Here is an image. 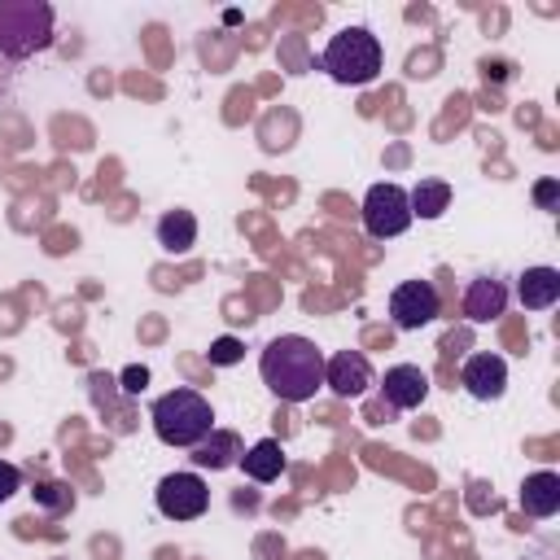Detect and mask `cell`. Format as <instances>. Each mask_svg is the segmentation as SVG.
<instances>
[{
  "label": "cell",
  "instance_id": "d6986e66",
  "mask_svg": "<svg viewBox=\"0 0 560 560\" xmlns=\"http://www.w3.org/2000/svg\"><path fill=\"white\" fill-rule=\"evenodd\" d=\"M241 354H245V346H241L236 337L210 341V363H214V368H232V363H241Z\"/></svg>",
  "mask_w": 560,
  "mask_h": 560
},
{
  "label": "cell",
  "instance_id": "7c38bea8",
  "mask_svg": "<svg viewBox=\"0 0 560 560\" xmlns=\"http://www.w3.org/2000/svg\"><path fill=\"white\" fill-rule=\"evenodd\" d=\"M503 306H508V289H503V280L477 276V280L464 289V315H468L472 324H490V319H499Z\"/></svg>",
  "mask_w": 560,
  "mask_h": 560
},
{
  "label": "cell",
  "instance_id": "7402d4cb",
  "mask_svg": "<svg viewBox=\"0 0 560 560\" xmlns=\"http://www.w3.org/2000/svg\"><path fill=\"white\" fill-rule=\"evenodd\" d=\"M149 385V368H140V363H131L127 372H122V394H140Z\"/></svg>",
  "mask_w": 560,
  "mask_h": 560
},
{
  "label": "cell",
  "instance_id": "30bf717a",
  "mask_svg": "<svg viewBox=\"0 0 560 560\" xmlns=\"http://www.w3.org/2000/svg\"><path fill=\"white\" fill-rule=\"evenodd\" d=\"M381 389H385V402H389L394 411H416V407L429 398V376H424L416 363H394V368L385 372Z\"/></svg>",
  "mask_w": 560,
  "mask_h": 560
},
{
  "label": "cell",
  "instance_id": "44dd1931",
  "mask_svg": "<svg viewBox=\"0 0 560 560\" xmlns=\"http://www.w3.org/2000/svg\"><path fill=\"white\" fill-rule=\"evenodd\" d=\"M534 201H538L542 210H556V201H560V184H556V179H538V184H534Z\"/></svg>",
  "mask_w": 560,
  "mask_h": 560
},
{
  "label": "cell",
  "instance_id": "2e32d148",
  "mask_svg": "<svg viewBox=\"0 0 560 560\" xmlns=\"http://www.w3.org/2000/svg\"><path fill=\"white\" fill-rule=\"evenodd\" d=\"M241 468H245V477L249 481H276L280 472H284V446L276 442V438H262V442H254L245 455H241Z\"/></svg>",
  "mask_w": 560,
  "mask_h": 560
},
{
  "label": "cell",
  "instance_id": "277c9868",
  "mask_svg": "<svg viewBox=\"0 0 560 560\" xmlns=\"http://www.w3.org/2000/svg\"><path fill=\"white\" fill-rule=\"evenodd\" d=\"M52 44V9L44 0H0V52L26 61Z\"/></svg>",
  "mask_w": 560,
  "mask_h": 560
},
{
  "label": "cell",
  "instance_id": "8992f818",
  "mask_svg": "<svg viewBox=\"0 0 560 560\" xmlns=\"http://www.w3.org/2000/svg\"><path fill=\"white\" fill-rule=\"evenodd\" d=\"M153 499L166 521H197L210 508V486L201 481V472H166L158 481Z\"/></svg>",
  "mask_w": 560,
  "mask_h": 560
},
{
  "label": "cell",
  "instance_id": "8fae6325",
  "mask_svg": "<svg viewBox=\"0 0 560 560\" xmlns=\"http://www.w3.org/2000/svg\"><path fill=\"white\" fill-rule=\"evenodd\" d=\"M516 298L525 311H547L560 302V271L556 267H525L516 280Z\"/></svg>",
  "mask_w": 560,
  "mask_h": 560
},
{
  "label": "cell",
  "instance_id": "ffe728a7",
  "mask_svg": "<svg viewBox=\"0 0 560 560\" xmlns=\"http://www.w3.org/2000/svg\"><path fill=\"white\" fill-rule=\"evenodd\" d=\"M18 490H22V472H18V464L0 459V503H4V499H13Z\"/></svg>",
  "mask_w": 560,
  "mask_h": 560
},
{
  "label": "cell",
  "instance_id": "9c48e42d",
  "mask_svg": "<svg viewBox=\"0 0 560 560\" xmlns=\"http://www.w3.org/2000/svg\"><path fill=\"white\" fill-rule=\"evenodd\" d=\"M459 385H464L477 402H494V398H503V389H508V363H503L499 354H490V350L468 354L464 368H459Z\"/></svg>",
  "mask_w": 560,
  "mask_h": 560
},
{
  "label": "cell",
  "instance_id": "ac0fdd59",
  "mask_svg": "<svg viewBox=\"0 0 560 560\" xmlns=\"http://www.w3.org/2000/svg\"><path fill=\"white\" fill-rule=\"evenodd\" d=\"M35 499L52 512V516H61V512H70V503H74V494H70V486H61V481H44V486H35Z\"/></svg>",
  "mask_w": 560,
  "mask_h": 560
},
{
  "label": "cell",
  "instance_id": "6da1fadb",
  "mask_svg": "<svg viewBox=\"0 0 560 560\" xmlns=\"http://www.w3.org/2000/svg\"><path fill=\"white\" fill-rule=\"evenodd\" d=\"M258 372H262V385L280 402H306L324 385V350L311 337L284 332V337L267 341V350L258 359Z\"/></svg>",
  "mask_w": 560,
  "mask_h": 560
},
{
  "label": "cell",
  "instance_id": "7a4b0ae2",
  "mask_svg": "<svg viewBox=\"0 0 560 560\" xmlns=\"http://www.w3.org/2000/svg\"><path fill=\"white\" fill-rule=\"evenodd\" d=\"M149 420H153L158 442H166V446H188V451L214 429L210 398L197 394V389H184V385L171 389V394H162V398H153Z\"/></svg>",
  "mask_w": 560,
  "mask_h": 560
},
{
  "label": "cell",
  "instance_id": "5b68a950",
  "mask_svg": "<svg viewBox=\"0 0 560 560\" xmlns=\"http://www.w3.org/2000/svg\"><path fill=\"white\" fill-rule=\"evenodd\" d=\"M363 228L368 236L376 241H389V236H402L411 228V201H407V188L402 184H372L363 192Z\"/></svg>",
  "mask_w": 560,
  "mask_h": 560
},
{
  "label": "cell",
  "instance_id": "9a60e30c",
  "mask_svg": "<svg viewBox=\"0 0 560 560\" xmlns=\"http://www.w3.org/2000/svg\"><path fill=\"white\" fill-rule=\"evenodd\" d=\"M158 245L166 254H188L197 245V214L192 210H166L158 219Z\"/></svg>",
  "mask_w": 560,
  "mask_h": 560
},
{
  "label": "cell",
  "instance_id": "ba28073f",
  "mask_svg": "<svg viewBox=\"0 0 560 560\" xmlns=\"http://www.w3.org/2000/svg\"><path fill=\"white\" fill-rule=\"evenodd\" d=\"M324 385L337 398H359L372 385V363L363 350H337L324 359Z\"/></svg>",
  "mask_w": 560,
  "mask_h": 560
},
{
  "label": "cell",
  "instance_id": "52a82bcc",
  "mask_svg": "<svg viewBox=\"0 0 560 560\" xmlns=\"http://www.w3.org/2000/svg\"><path fill=\"white\" fill-rule=\"evenodd\" d=\"M389 319L402 332H416V328L433 324L438 319V289H433V280H402V284H394V293H389Z\"/></svg>",
  "mask_w": 560,
  "mask_h": 560
},
{
  "label": "cell",
  "instance_id": "5bb4252c",
  "mask_svg": "<svg viewBox=\"0 0 560 560\" xmlns=\"http://www.w3.org/2000/svg\"><path fill=\"white\" fill-rule=\"evenodd\" d=\"M521 512L525 516H556L560 512V472L542 468L521 481Z\"/></svg>",
  "mask_w": 560,
  "mask_h": 560
},
{
  "label": "cell",
  "instance_id": "4fadbf2b",
  "mask_svg": "<svg viewBox=\"0 0 560 560\" xmlns=\"http://www.w3.org/2000/svg\"><path fill=\"white\" fill-rule=\"evenodd\" d=\"M241 455H245V446H241V438H236L232 429H210V433L192 446V464H197V468H210V472L241 464Z\"/></svg>",
  "mask_w": 560,
  "mask_h": 560
},
{
  "label": "cell",
  "instance_id": "e0dca14e",
  "mask_svg": "<svg viewBox=\"0 0 560 560\" xmlns=\"http://www.w3.org/2000/svg\"><path fill=\"white\" fill-rule=\"evenodd\" d=\"M407 201H411V219H442L451 206V184L446 179H420L407 192Z\"/></svg>",
  "mask_w": 560,
  "mask_h": 560
},
{
  "label": "cell",
  "instance_id": "3957f363",
  "mask_svg": "<svg viewBox=\"0 0 560 560\" xmlns=\"http://www.w3.org/2000/svg\"><path fill=\"white\" fill-rule=\"evenodd\" d=\"M319 66L328 70V79L346 83V88H363L381 74L385 66V52H381V39L368 31V26H346L328 39Z\"/></svg>",
  "mask_w": 560,
  "mask_h": 560
}]
</instances>
